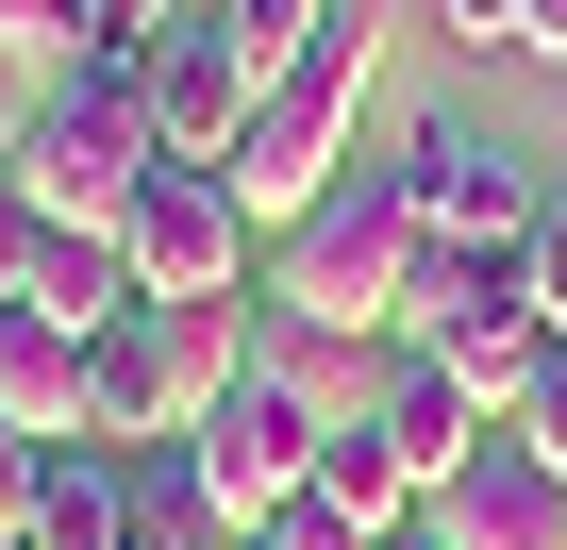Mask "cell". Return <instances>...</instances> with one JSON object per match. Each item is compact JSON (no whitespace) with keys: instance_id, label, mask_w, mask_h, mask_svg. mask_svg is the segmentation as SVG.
Wrapping results in <instances>:
<instances>
[{"instance_id":"1","label":"cell","mask_w":567,"mask_h":550,"mask_svg":"<svg viewBox=\"0 0 567 550\" xmlns=\"http://www.w3.org/2000/svg\"><path fill=\"white\" fill-rule=\"evenodd\" d=\"M401 284H417V184H401V151H384V167H334L301 217L267 234V301L318 318V334H368V351H384Z\"/></svg>"},{"instance_id":"2","label":"cell","mask_w":567,"mask_h":550,"mask_svg":"<svg viewBox=\"0 0 567 550\" xmlns=\"http://www.w3.org/2000/svg\"><path fill=\"white\" fill-rule=\"evenodd\" d=\"M368 68H384V18H368V0H334V34L301 51V68H284V84H250V117H234V151H217V184L284 234V217H301L334 167H351V117H368Z\"/></svg>"},{"instance_id":"3","label":"cell","mask_w":567,"mask_h":550,"mask_svg":"<svg viewBox=\"0 0 567 550\" xmlns=\"http://www.w3.org/2000/svg\"><path fill=\"white\" fill-rule=\"evenodd\" d=\"M101 434L117 450H184L234 384H250V301H134V318H101Z\"/></svg>"},{"instance_id":"4","label":"cell","mask_w":567,"mask_h":550,"mask_svg":"<svg viewBox=\"0 0 567 550\" xmlns=\"http://www.w3.org/2000/svg\"><path fill=\"white\" fill-rule=\"evenodd\" d=\"M117 250H134V301H267V217H250L200 151H167V167L134 184Z\"/></svg>"},{"instance_id":"5","label":"cell","mask_w":567,"mask_h":550,"mask_svg":"<svg viewBox=\"0 0 567 550\" xmlns=\"http://www.w3.org/2000/svg\"><path fill=\"white\" fill-rule=\"evenodd\" d=\"M151 167H167V134H151V68H84V84L34 117V151H18V184H34L68 234H117Z\"/></svg>"},{"instance_id":"6","label":"cell","mask_w":567,"mask_h":550,"mask_svg":"<svg viewBox=\"0 0 567 550\" xmlns=\"http://www.w3.org/2000/svg\"><path fill=\"white\" fill-rule=\"evenodd\" d=\"M401 184H417V234H451V250H517L550 200H534V167L484 134V117H417L401 134Z\"/></svg>"},{"instance_id":"7","label":"cell","mask_w":567,"mask_h":550,"mask_svg":"<svg viewBox=\"0 0 567 550\" xmlns=\"http://www.w3.org/2000/svg\"><path fill=\"white\" fill-rule=\"evenodd\" d=\"M301 467H318V417L284 401V384H234V401H217V417L184 434V484H200V500H217L234 533H250L267 500H301Z\"/></svg>"},{"instance_id":"8","label":"cell","mask_w":567,"mask_h":550,"mask_svg":"<svg viewBox=\"0 0 567 550\" xmlns=\"http://www.w3.org/2000/svg\"><path fill=\"white\" fill-rule=\"evenodd\" d=\"M434 533H451V550H567V467L501 417V434L434 484Z\"/></svg>"},{"instance_id":"9","label":"cell","mask_w":567,"mask_h":550,"mask_svg":"<svg viewBox=\"0 0 567 550\" xmlns=\"http://www.w3.org/2000/svg\"><path fill=\"white\" fill-rule=\"evenodd\" d=\"M368 434H384V450L417 467V517H434V484H451V467H467V450H484L501 417H484V401H467V384H451L434 351H384V384H368Z\"/></svg>"},{"instance_id":"10","label":"cell","mask_w":567,"mask_h":550,"mask_svg":"<svg viewBox=\"0 0 567 550\" xmlns=\"http://www.w3.org/2000/svg\"><path fill=\"white\" fill-rule=\"evenodd\" d=\"M101 334H68L51 301H0V417L18 434H101Z\"/></svg>"},{"instance_id":"11","label":"cell","mask_w":567,"mask_h":550,"mask_svg":"<svg viewBox=\"0 0 567 550\" xmlns=\"http://www.w3.org/2000/svg\"><path fill=\"white\" fill-rule=\"evenodd\" d=\"M550 351H567V334L534 318V284H517V267H501V284H484V301H467V318L434 334V367H451V384H467L484 417H517V401L550 384Z\"/></svg>"},{"instance_id":"12","label":"cell","mask_w":567,"mask_h":550,"mask_svg":"<svg viewBox=\"0 0 567 550\" xmlns=\"http://www.w3.org/2000/svg\"><path fill=\"white\" fill-rule=\"evenodd\" d=\"M234 117H250V68H234V34L217 18H167V51H151V134L167 151H234Z\"/></svg>"},{"instance_id":"13","label":"cell","mask_w":567,"mask_h":550,"mask_svg":"<svg viewBox=\"0 0 567 550\" xmlns=\"http://www.w3.org/2000/svg\"><path fill=\"white\" fill-rule=\"evenodd\" d=\"M250 384H284V401L334 434V417H368L384 351H368V334H318V318H284V301H250Z\"/></svg>"},{"instance_id":"14","label":"cell","mask_w":567,"mask_h":550,"mask_svg":"<svg viewBox=\"0 0 567 550\" xmlns=\"http://www.w3.org/2000/svg\"><path fill=\"white\" fill-rule=\"evenodd\" d=\"M34 550H134V450H117V434H51V467H34Z\"/></svg>"},{"instance_id":"15","label":"cell","mask_w":567,"mask_h":550,"mask_svg":"<svg viewBox=\"0 0 567 550\" xmlns=\"http://www.w3.org/2000/svg\"><path fill=\"white\" fill-rule=\"evenodd\" d=\"M301 484H318V500H334V517H351V533H401V517H417V467H401V450H384V434H368V417H334V434H318V467H301Z\"/></svg>"},{"instance_id":"16","label":"cell","mask_w":567,"mask_h":550,"mask_svg":"<svg viewBox=\"0 0 567 550\" xmlns=\"http://www.w3.org/2000/svg\"><path fill=\"white\" fill-rule=\"evenodd\" d=\"M34 301H51L68 334H101V318H134V250H117V234H51V267H34Z\"/></svg>"},{"instance_id":"17","label":"cell","mask_w":567,"mask_h":550,"mask_svg":"<svg viewBox=\"0 0 567 550\" xmlns=\"http://www.w3.org/2000/svg\"><path fill=\"white\" fill-rule=\"evenodd\" d=\"M134 550H234V517L184 484V450H134Z\"/></svg>"},{"instance_id":"18","label":"cell","mask_w":567,"mask_h":550,"mask_svg":"<svg viewBox=\"0 0 567 550\" xmlns=\"http://www.w3.org/2000/svg\"><path fill=\"white\" fill-rule=\"evenodd\" d=\"M217 34H234V68H250V84H284V68L334 34V0H217Z\"/></svg>"},{"instance_id":"19","label":"cell","mask_w":567,"mask_h":550,"mask_svg":"<svg viewBox=\"0 0 567 550\" xmlns=\"http://www.w3.org/2000/svg\"><path fill=\"white\" fill-rule=\"evenodd\" d=\"M167 18H184V0H68L84 68H151V51H167Z\"/></svg>"},{"instance_id":"20","label":"cell","mask_w":567,"mask_h":550,"mask_svg":"<svg viewBox=\"0 0 567 550\" xmlns=\"http://www.w3.org/2000/svg\"><path fill=\"white\" fill-rule=\"evenodd\" d=\"M51 234H68V217H51V200L18 184V167H0V301H34V267H51Z\"/></svg>"},{"instance_id":"21","label":"cell","mask_w":567,"mask_h":550,"mask_svg":"<svg viewBox=\"0 0 567 550\" xmlns=\"http://www.w3.org/2000/svg\"><path fill=\"white\" fill-rule=\"evenodd\" d=\"M234 550H384V533H351V517H334V500L301 484V500H267V517H250Z\"/></svg>"},{"instance_id":"22","label":"cell","mask_w":567,"mask_h":550,"mask_svg":"<svg viewBox=\"0 0 567 550\" xmlns=\"http://www.w3.org/2000/svg\"><path fill=\"white\" fill-rule=\"evenodd\" d=\"M517 284H534V318H550V334H567V200H550V217H534V234H517Z\"/></svg>"},{"instance_id":"23","label":"cell","mask_w":567,"mask_h":550,"mask_svg":"<svg viewBox=\"0 0 567 550\" xmlns=\"http://www.w3.org/2000/svg\"><path fill=\"white\" fill-rule=\"evenodd\" d=\"M34 117H51V101H34V51H18V34H0V167H18V151H34Z\"/></svg>"},{"instance_id":"24","label":"cell","mask_w":567,"mask_h":550,"mask_svg":"<svg viewBox=\"0 0 567 550\" xmlns=\"http://www.w3.org/2000/svg\"><path fill=\"white\" fill-rule=\"evenodd\" d=\"M34 467H51V434H18V417H0V533H34Z\"/></svg>"},{"instance_id":"25","label":"cell","mask_w":567,"mask_h":550,"mask_svg":"<svg viewBox=\"0 0 567 550\" xmlns=\"http://www.w3.org/2000/svg\"><path fill=\"white\" fill-rule=\"evenodd\" d=\"M517 68H567V0H517V34H501Z\"/></svg>"},{"instance_id":"26","label":"cell","mask_w":567,"mask_h":550,"mask_svg":"<svg viewBox=\"0 0 567 550\" xmlns=\"http://www.w3.org/2000/svg\"><path fill=\"white\" fill-rule=\"evenodd\" d=\"M517 434H534V450H550V467H567V351H550V384H534V401H517Z\"/></svg>"},{"instance_id":"27","label":"cell","mask_w":567,"mask_h":550,"mask_svg":"<svg viewBox=\"0 0 567 550\" xmlns=\"http://www.w3.org/2000/svg\"><path fill=\"white\" fill-rule=\"evenodd\" d=\"M434 34H467V51H501V34H517V0H434Z\"/></svg>"},{"instance_id":"28","label":"cell","mask_w":567,"mask_h":550,"mask_svg":"<svg viewBox=\"0 0 567 550\" xmlns=\"http://www.w3.org/2000/svg\"><path fill=\"white\" fill-rule=\"evenodd\" d=\"M0 34H18V51H51V34H68V0H0Z\"/></svg>"},{"instance_id":"29","label":"cell","mask_w":567,"mask_h":550,"mask_svg":"<svg viewBox=\"0 0 567 550\" xmlns=\"http://www.w3.org/2000/svg\"><path fill=\"white\" fill-rule=\"evenodd\" d=\"M384 550H451V533H434V517H401V533H384Z\"/></svg>"},{"instance_id":"30","label":"cell","mask_w":567,"mask_h":550,"mask_svg":"<svg viewBox=\"0 0 567 550\" xmlns=\"http://www.w3.org/2000/svg\"><path fill=\"white\" fill-rule=\"evenodd\" d=\"M0 550H34V533H0Z\"/></svg>"}]
</instances>
